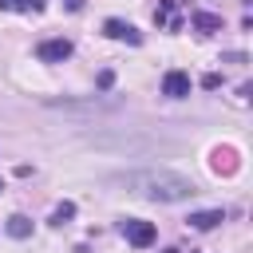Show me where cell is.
<instances>
[{
    "instance_id": "11",
    "label": "cell",
    "mask_w": 253,
    "mask_h": 253,
    "mask_svg": "<svg viewBox=\"0 0 253 253\" xmlns=\"http://www.w3.org/2000/svg\"><path fill=\"white\" fill-rule=\"evenodd\" d=\"M71 217H75V202H63V206L51 210V225H63V221H71Z\"/></svg>"
},
{
    "instance_id": "2",
    "label": "cell",
    "mask_w": 253,
    "mask_h": 253,
    "mask_svg": "<svg viewBox=\"0 0 253 253\" xmlns=\"http://www.w3.org/2000/svg\"><path fill=\"white\" fill-rule=\"evenodd\" d=\"M119 229H123V237H126L130 245H138V249L154 245V225H150V221H138V217H123V221H119Z\"/></svg>"
},
{
    "instance_id": "1",
    "label": "cell",
    "mask_w": 253,
    "mask_h": 253,
    "mask_svg": "<svg viewBox=\"0 0 253 253\" xmlns=\"http://www.w3.org/2000/svg\"><path fill=\"white\" fill-rule=\"evenodd\" d=\"M119 182H123L126 190H134L138 198H150V202H186V198L194 194V182H190L186 174L158 170V166H150V170H130V174H123Z\"/></svg>"
},
{
    "instance_id": "13",
    "label": "cell",
    "mask_w": 253,
    "mask_h": 253,
    "mask_svg": "<svg viewBox=\"0 0 253 253\" xmlns=\"http://www.w3.org/2000/svg\"><path fill=\"white\" fill-rule=\"evenodd\" d=\"M166 253H178V249H166Z\"/></svg>"
},
{
    "instance_id": "10",
    "label": "cell",
    "mask_w": 253,
    "mask_h": 253,
    "mask_svg": "<svg viewBox=\"0 0 253 253\" xmlns=\"http://www.w3.org/2000/svg\"><path fill=\"white\" fill-rule=\"evenodd\" d=\"M154 16H158V24H166V28H178V24H182V20L174 16V0H158V12H154Z\"/></svg>"
},
{
    "instance_id": "8",
    "label": "cell",
    "mask_w": 253,
    "mask_h": 253,
    "mask_svg": "<svg viewBox=\"0 0 253 253\" xmlns=\"http://www.w3.org/2000/svg\"><path fill=\"white\" fill-rule=\"evenodd\" d=\"M4 229H8V237H28V233H32V221H28L24 213H12Z\"/></svg>"
},
{
    "instance_id": "12",
    "label": "cell",
    "mask_w": 253,
    "mask_h": 253,
    "mask_svg": "<svg viewBox=\"0 0 253 253\" xmlns=\"http://www.w3.org/2000/svg\"><path fill=\"white\" fill-rule=\"evenodd\" d=\"M67 8H83V0H67Z\"/></svg>"
},
{
    "instance_id": "9",
    "label": "cell",
    "mask_w": 253,
    "mask_h": 253,
    "mask_svg": "<svg viewBox=\"0 0 253 253\" xmlns=\"http://www.w3.org/2000/svg\"><path fill=\"white\" fill-rule=\"evenodd\" d=\"M190 20H194V28H202V32H206V36H210V32H217V28H221V16H210V12H194V16H190Z\"/></svg>"
},
{
    "instance_id": "14",
    "label": "cell",
    "mask_w": 253,
    "mask_h": 253,
    "mask_svg": "<svg viewBox=\"0 0 253 253\" xmlns=\"http://www.w3.org/2000/svg\"><path fill=\"white\" fill-rule=\"evenodd\" d=\"M0 190H4V186H0Z\"/></svg>"
},
{
    "instance_id": "5",
    "label": "cell",
    "mask_w": 253,
    "mask_h": 253,
    "mask_svg": "<svg viewBox=\"0 0 253 253\" xmlns=\"http://www.w3.org/2000/svg\"><path fill=\"white\" fill-rule=\"evenodd\" d=\"M162 95L186 99V95H190V75H186V71H166V75H162Z\"/></svg>"
},
{
    "instance_id": "6",
    "label": "cell",
    "mask_w": 253,
    "mask_h": 253,
    "mask_svg": "<svg viewBox=\"0 0 253 253\" xmlns=\"http://www.w3.org/2000/svg\"><path fill=\"white\" fill-rule=\"evenodd\" d=\"M186 221H190V229H202V233H206V229H213V225L225 221V210H198V213H190Z\"/></svg>"
},
{
    "instance_id": "3",
    "label": "cell",
    "mask_w": 253,
    "mask_h": 253,
    "mask_svg": "<svg viewBox=\"0 0 253 253\" xmlns=\"http://www.w3.org/2000/svg\"><path fill=\"white\" fill-rule=\"evenodd\" d=\"M71 51H75V47H71V40H43V43L36 47V55H40L43 63H63Z\"/></svg>"
},
{
    "instance_id": "7",
    "label": "cell",
    "mask_w": 253,
    "mask_h": 253,
    "mask_svg": "<svg viewBox=\"0 0 253 253\" xmlns=\"http://www.w3.org/2000/svg\"><path fill=\"white\" fill-rule=\"evenodd\" d=\"M0 8H8V12H32V16H40V12H43V0H0Z\"/></svg>"
},
{
    "instance_id": "4",
    "label": "cell",
    "mask_w": 253,
    "mask_h": 253,
    "mask_svg": "<svg viewBox=\"0 0 253 253\" xmlns=\"http://www.w3.org/2000/svg\"><path fill=\"white\" fill-rule=\"evenodd\" d=\"M103 36L126 40V43H142V32H138L134 24H126V20H107V24H103Z\"/></svg>"
}]
</instances>
